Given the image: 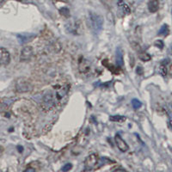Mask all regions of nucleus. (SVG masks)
<instances>
[{
    "label": "nucleus",
    "instance_id": "39448f33",
    "mask_svg": "<svg viewBox=\"0 0 172 172\" xmlns=\"http://www.w3.org/2000/svg\"><path fill=\"white\" fill-rule=\"evenodd\" d=\"M10 62V54L3 47H0V65H7Z\"/></svg>",
    "mask_w": 172,
    "mask_h": 172
},
{
    "label": "nucleus",
    "instance_id": "9d476101",
    "mask_svg": "<svg viewBox=\"0 0 172 172\" xmlns=\"http://www.w3.org/2000/svg\"><path fill=\"white\" fill-rule=\"evenodd\" d=\"M139 58H140L142 61H144V62L149 61V60H151V59H152L151 55H150L149 53H147L146 52H145V51H140V52L139 53Z\"/></svg>",
    "mask_w": 172,
    "mask_h": 172
},
{
    "label": "nucleus",
    "instance_id": "f03ea898",
    "mask_svg": "<svg viewBox=\"0 0 172 172\" xmlns=\"http://www.w3.org/2000/svg\"><path fill=\"white\" fill-rule=\"evenodd\" d=\"M32 88L33 86L26 78H19L16 83V90L19 93L30 91Z\"/></svg>",
    "mask_w": 172,
    "mask_h": 172
},
{
    "label": "nucleus",
    "instance_id": "1a4fd4ad",
    "mask_svg": "<svg viewBox=\"0 0 172 172\" xmlns=\"http://www.w3.org/2000/svg\"><path fill=\"white\" fill-rule=\"evenodd\" d=\"M118 6H119V8L122 10V12L124 13V14H126V15H129L130 13H131V9H130V8L128 7V5L127 4V3H125L124 2H122V1H120L119 3H118Z\"/></svg>",
    "mask_w": 172,
    "mask_h": 172
},
{
    "label": "nucleus",
    "instance_id": "423d86ee",
    "mask_svg": "<svg viewBox=\"0 0 172 172\" xmlns=\"http://www.w3.org/2000/svg\"><path fill=\"white\" fill-rule=\"evenodd\" d=\"M115 144L117 146V147L119 148V150L122 152H126L128 151L129 147L127 146V144L126 143V141L119 135V134H116L115 137Z\"/></svg>",
    "mask_w": 172,
    "mask_h": 172
},
{
    "label": "nucleus",
    "instance_id": "4468645a",
    "mask_svg": "<svg viewBox=\"0 0 172 172\" xmlns=\"http://www.w3.org/2000/svg\"><path fill=\"white\" fill-rule=\"evenodd\" d=\"M59 13L63 16H65V17H70V10H69V9H67V8H65V7H64V8H61L60 9H59Z\"/></svg>",
    "mask_w": 172,
    "mask_h": 172
},
{
    "label": "nucleus",
    "instance_id": "f3484780",
    "mask_svg": "<svg viewBox=\"0 0 172 172\" xmlns=\"http://www.w3.org/2000/svg\"><path fill=\"white\" fill-rule=\"evenodd\" d=\"M155 46L157 47H159V49H163V47H164V42H163V40H156L155 41Z\"/></svg>",
    "mask_w": 172,
    "mask_h": 172
},
{
    "label": "nucleus",
    "instance_id": "dca6fc26",
    "mask_svg": "<svg viewBox=\"0 0 172 172\" xmlns=\"http://www.w3.org/2000/svg\"><path fill=\"white\" fill-rule=\"evenodd\" d=\"M71 168H72V165H71V164H67V165H64L63 167H62V169H61V171H71Z\"/></svg>",
    "mask_w": 172,
    "mask_h": 172
},
{
    "label": "nucleus",
    "instance_id": "20e7f679",
    "mask_svg": "<svg viewBox=\"0 0 172 172\" xmlns=\"http://www.w3.org/2000/svg\"><path fill=\"white\" fill-rule=\"evenodd\" d=\"M33 56V49L31 47H25L22 49L20 54V61L26 62L28 61Z\"/></svg>",
    "mask_w": 172,
    "mask_h": 172
},
{
    "label": "nucleus",
    "instance_id": "7ed1b4c3",
    "mask_svg": "<svg viewBox=\"0 0 172 172\" xmlns=\"http://www.w3.org/2000/svg\"><path fill=\"white\" fill-rule=\"evenodd\" d=\"M99 161V159L97 155L96 154H90L88 156L84 161V166H85V171H93L95 167L97 165Z\"/></svg>",
    "mask_w": 172,
    "mask_h": 172
},
{
    "label": "nucleus",
    "instance_id": "412c9836",
    "mask_svg": "<svg viewBox=\"0 0 172 172\" xmlns=\"http://www.w3.org/2000/svg\"><path fill=\"white\" fill-rule=\"evenodd\" d=\"M171 73H172V65H171Z\"/></svg>",
    "mask_w": 172,
    "mask_h": 172
},
{
    "label": "nucleus",
    "instance_id": "0eeeda50",
    "mask_svg": "<svg viewBox=\"0 0 172 172\" xmlns=\"http://www.w3.org/2000/svg\"><path fill=\"white\" fill-rule=\"evenodd\" d=\"M115 60H116V64L118 66H122L124 64V60H123V52L122 49L121 47H117L116 51H115Z\"/></svg>",
    "mask_w": 172,
    "mask_h": 172
},
{
    "label": "nucleus",
    "instance_id": "f257e3e1",
    "mask_svg": "<svg viewBox=\"0 0 172 172\" xmlns=\"http://www.w3.org/2000/svg\"><path fill=\"white\" fill-rule=\"evenodd\" d=\"M90 26L92 28L93 32L96 34H98L103 29V17L102 16H99L96 13H90Z\"/></svg>",
    "mask_w": 172,
    "mask_h": 172
},
{
    "label": "nucleus",
    "instance_id": "ddd939ff",
    "mask_svg": "<svg viewBox=\"0 0 172 172\" xmlns=\"http://www.w3.org/2000/svg\"><path fill=\"white\" fill-rule=\"evenodd\" d=\"M132 106L134 109H139L142 106V103L138 99H133L132 100Z\"/></svg>",
    "mask_w": 172,
    "mask_h": 172
},
{
    "label": "nucleus",
    "instance_id": "6ab92c4d",
    "mask_svg": "<svg viewBox=\"0 0 172 172\" xmlns=\"http://www.w3.org/2000/svg\"><path fill=\"white\" fill-rule=\"evenodd\" d=\"M17 150L19 151V152H23V147L21 146H17Z\"/></svg>",
    "mask_w": 172,
    "mask_h": 172
},
{
    "label": "nucleus",
    "instance_id": "2eb2a0df",
    "mask_svg": "<svg viewBox=\"0 0 172 172\" xmlns=\"http://www.w3.org/2000/svg\"><path fill=\"white\" fill-rule=\"evenodd\" d=\"M159 73L163 76V77H165L167 75V67H166V65L165 64H161V65L159 66Z\"/></svg>",
    "mask_w": 172,
    "mask_h": 172
},
{
    "label": "nucleus",
    "instance_id": "6e6552de",
    "mask_svg": "<svg viewBox=\"0 0 172 172\" xmlns=\"http://www.w3.org/2000/svg\"><path fill=\"white\" fill-rule=\"evenodd\" d=\"M159 9V0H150L148 3V9L151 13H155Z\"/></svg>",
    "mask_w": 172,
    "mask_h": 172
},
{
    "label": "nucleus",
    "instance_id": "aec40b11",
    "mask_svg": "<svg viewBox=\"0 0 172 172\" xmlns=\"http://www.w3.org/2000/svg\"><path fill=\"white\" fill-rule=\"evenodd\" d=\"M4 1H5V0H0V5H1V4H2V3L4 2Z\"/></svg>",
    "mask_w": 172,
    "mask_h": 172
},
{
    "label": "nucleus",
    "instance_id": "a211bd4d",
    "mask_svg": "<svg viewBox=\"0 0 172 172\" xmlns=\"http://www.w3.org/2000/svg\"><path fill=\"white\" fill-rule=\"evenodd\" d=\"M136 71H137V73H138L139 75H142V73H143V68H141L140 66H138Z\"/></svg>",
    "mask_w": 172,
    "mask_h": 172
},
{
    "label": "nucleus",
    "instance_id": "f8f14e48",
    "mask_svg": "<svg viewBox=\"0 0 172 172\" xmlns=\"http://www.w3.org/2000/svg\"><path fill=\"white\" fill-rule=\"evenodd\" d=\"M109 120L115 122H124L126 121V117L121 115H115V116H110Z\"/></svg>",
    "mask_w": 172,
    "mask_h": 172
},
{
    "label": "nucleus",
    "instance_id": "9b49d317",
    "mask_svg": "<svg viewBox=\"0 0 172 172\" xmlns=\"http://www.w3.org/2000/svg\"><path fill=\"white\" fill-rule=\"evenodd\" d=\"M170 33V28L167 24H164L159 31V35H165L167 36Z\"/></svg>",
    "mask_w": 172,
    "mask_h": 172
},
{
    "label": "nucleus",
    "instance_id": "4be33fe9",
    "mask_svg": "<svg viewBox=\"0 0 172 172\" xmlns=\"http://www.w3.org/2000/svg\"><path fill=\"white\" fill-rule=\"evenodd\" d=\"M171 53L172 54V47H171Z\"/></svg>",
    "mask_w": 172,
    "mask_h": 172
}]
</instances>
